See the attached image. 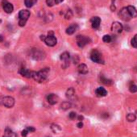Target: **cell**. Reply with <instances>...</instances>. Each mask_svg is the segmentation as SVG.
I'll return each mask as SVG.
<instances>
[{
    "label": "cell",
    "mask_w": 137,
    "mask_h": 137,
    "mask_svg": "<svg viewBox=\"0 0 137 137\" xmlns=\"http://www.w3.org/2000/svg\"><path fill=\"white\" fill-rule=\"evenodd\" d=\"M49 72V69L45 68L41 71H39V72H32V77L35 81H36L38 82H42L47 79Z\"/></svg>",
    "instance_id": "1"
},
{
    "label": "cell",
    "mask_w": 137,
    "mask_h": 137,
    "mask_svg": "<svg viewBox=\"0 0 137 137\" xmlns=\"http://www.w3.org/2000/svg\"><path fill=\"white\" fill-rule=\"evenodd\" d=\"M0 105L4 106L7 108H11L15 105V99L10 96L0 97Z\"/></svg>",
    "instance_id": "2"
},
{
    "label": "cell",
    "mask_w": 137,
    "mask_h": 137,
    "mask_svg": "<svg viewBox=\"0 0 137 137\" xmlns=\"http://www.w3.org/2000/svg\"><path fill=\"white\" fill-rule=\"evenodd\" d=\"M31 55H32V57L34 59V60H36V61L43 60L45 57L44 52H42L41 50H40V49H33L31 51Z\"/></svg>",
    "instance_id": "3"
},
{
    "label": "cell",
    "mask_w": 137,
    "mask_h": 137,
    "mask_svg": "<svg viewBox=\"0 0 137 137\" xmlns=\"http://www.w3.org/2000/svg\"><path fill=\"white\" fill-rule=\"evenodd\" d=\"M90 59L95 63H103L100 52L96 49L92 50V52H90Z\"/></svg>",
    "instance_id": "4"
},
{
    "label": "cell",
    "mask_w": 137,
    "mask_h": 137,
    "mask_svg": "<svg viewBox=\"0 0 137 137\" xmlns=\"http://www.w3.org/2000/svg\"><path fill=\"white\" fill-rule=\"evenodd\" d=\"M76 40H77V45H78L80 48H83L90 42V39L86 36H84V35H77Z\"/></svg>",
    "instance_id": "5"
},
{
    "label": "cell",
    "mask_w": 137,
    "mask_h": 137,
    "mask_svg": "<svg viewBox=\"0 0 137 137\" xmlns=\"http://www.w3.org/2000/svg\"><path fill=\"white\" fill-rule=\"evenodd\" d=\"M44 43H45L48 46H49V47L55 46V45L57 44V38H56L53 35H49L48 36L45 37V39H44Z\"/></svg>",
    "instance_id": "6"
},
{
    "label": "cell",
    "mask_w": 137,
    "mask_h": 137,
    "mask_svg": "<svg viewBox=\"0 0 137 137\" xmlns=\"http://www.w3.org/2000/svg\"><path fill=\"white\" fill-rule=\"evenodd\" d=\"M60 58H61V60L63 61L62 67H63L64 69L67 68V67L69 66V58H70L69 53L67 52H63L62 54L61 55Z\"/></svg>",
    "instance_id": "7"
},
{
    "label": "cell",
    "mask_w": 137,
    "mask_h": 137,
    "mask_svg": "<svg viewBox=\"0 0 137 137\" xmlns=\"http://www.w3.org/2000/svg\"><path fill=\"white\" fill-rule=\"evenodd\" d=\"M118 15L121 18V19L124 21H129L131 20V15L128 12V11L127 7H123L120 10V11L118 12Z\"/></svg>",
    "instance_id": "8"
},
{
    "label": "cell",
    "mask_w": 137,
    "mask_h": 137,
    "mask_svg": "<svg viewBox=\"0 0 137 137\" xmlns=\"http://www.w3.org/2000/svg\"><path fill=\"white\" fill-rule=\"evenodd\" d=\"M111 30L115 34H120L123 32V27L120 22H114L111 25Z\"/></svg>",
    "instance_id": "9"
},
{
    "label": "cell",
    "mask_w": 137,
    "mask_h": 137,
    "mask_svg": "<svg viewBox=\"0 0 137 137\" xmlns=\"http://www.w3.org/2000/svg\"><path fill=\"white\" fill-rule=\"evenodd\" d=\"M3 10L5 11V12L7 13V14H11L14 10L13 5L10 3H8L7 0L3 1Z\"/></svg>",
    "instance_id": "10"
},
{
    "label": "cell",
    "mask_w": 137,
    "mask_h": 137,
    "mask_svg": "<svg viewBox=\"0 0 137 137\" xmlns=\"http://www.w3.org/2000/svg\"><path fill=\"white\" fill-rule=\"evenodd\" d=\"M47 100L48 102H49V103L50 105H55L59 100V98L57 94H50L48 95L47 97Z\"/></svg>",
    "instance_id": "11"
},
{
    "label": "cell",
    "mask_w": 137,
    "mask_h": 137,
    "mask_svg": "<svg viewBox=\"0 0 137 137\" xmlns=\"http://www.w3.org/2000/svg\"><path fill=\"white\" fill-rule=\"evenodd\" d=\"M29 17H30V11H28V10H22V11H20V13H19L20 20L27 21Z\"/></svg>",
    "instance_id": "12"
},
{
    "label": "cell",
    "mask_w": 137,
    "mask_h": 137,
    "mask_svg": "<svg viewBox=\"0 0 137 137\" xmlns=\"http://www.w3.org/2000/svg\"><path fill=\"white\" fill-rule=\"evenodd\" d=\"M100 23H101V19L99 17L95 16L91 19V24L94 29H98L100 27Z\"/></svg>",
    "instance_id": "13"
},
{
    "label": "cell",
    "mask_w": 137,
    "mask_h": 137,
    "mask_svg": "<svg viewBox=\"0 0 137 137\" xmlns=\"http://www.w3.org/2000/svg\"><path fill=\"white\" fill-rule=\"evenodd\" d=\"M77 30H78V25L77 23H74V24L70 25L66 29V33L69 35H73Z\"/></svg>",
    "instance_id": "14"
},
{
    "label": "cell",
    "mask_w": 137,
    "mask_h": 137,
    "mask_svg": "<svg viewBox=\"0 0 137 137\" xmlns=\"http://www.w3.org/2000/svg\"><path fill=\"white\" fill-rule=\"evenodd\" d=\"M95 94H97L98 97H104L107 94V91L103 87H98L97 90H95Z\"/></svg>",
    "instance_id": "15"
},
{
    "label": "cell",
    "mask_w": 137,
    "mask_h": 137,
    "mask_svg": "<svg viewBox=\"0 0 137 137\" xmlns=\"http://www.w3.org/2000/svg\"><path fill=\"white\" fill-rule=\"evenodd\" d=\"M20 74L24 77H27V78H30V77H32V72H31L30 70H28L27 69H21L20 70Z\"/></svg>",
    "instance_id": "16"
},
{
    "label": "cell",
    "mask_w": 137,
    "mask_h": 137,
    "mask_svg": "<svg viewBox=\"0 0 137 137\" xmlns=\"http://www.w3.org/2000/svg\"><path fill=\"white\" fill-rule=\"evenodd\" d=\"M127 9L132 18H135L137 16V11L135 7H133V6H128Z\"/></svg>",
    "instance_id": "17"
},
{
    "label": "cell",
    "mask_w": 137,
    "mask_h": 137,
    "mask_svg": "<svg viewBox=\"0 0 137 137\" xmlns=\"http://www.w3.org/2000/svg\"><path fill=\"white\" fill-rule=\"evenodd\" d=\"M78 72L81 74H86L88 73V67L85 64H81L78 65Z\"/></svg>",
    "instance_id": "18"
},
{
    "label": "cell",
    "mask_w": 137,
    "mask_h": 137,
    "mask_svg": "<svg viewBox=\"0 0 137 137\" xmlns=\"http://www.w3.org/2000/svg\"><path fill=\"white\" fill-rule=\"evenodd\" d=\"M75 96V90L74 88H69L66 91V97L69 99H73Z\"/></svg>",
    "instance_id": "19"
},
{
    "label": "cell",
    "mask_w": 137,
    "mask_h": 137,
    "mask_svg": "<svg viewBox=\"0 0 137 137\" xmlns=\"http://www.w3.org/2000/svg\"><path fill=\"white\" fill-rule=\"evenodd\" d=\"M3 137H17V135L11 130L7 128V129H6V131H5V133H4Z\"/></svg>",
    "instance_id": "20"
},
{
    "label": "cell",
    "mask_w": 137,
    "mask_h": 137,
    "mask_svg": "<svg viewBox=\"0 0 137 137\" xmlns=\"http://www.w3.org/2000/svg\"><path fill=\"white\" fill-rule=\"evenodd\" d=\"M36 2H37V0H25L24 3L27 7H32L36 3Z\"/></svg>",
    "instance_id": "21"
},
{
    "label": "cell",
    "mask_w": 137,
    "mask_h": 137,
    "mask_svg": "<svg viewBox=\"0 0 137 137\" xmlns=\"http://www.w3.org/2000/svg\"><path fill=\"white\" fill-rule=\"evenodd\" d=\"M100 81H101V82H103V84H105V85H111V83H112L111 80L106 79V77H104L103 76H101L100 77Z\"/></svg>",
    "instance_id": "22"
},
{
    "label": "cell",
    "mask_w": 137,
    "mask_h": 137,
    "mask_svg": "<svg viewBox=\"0 0 137 137\" xmlns=\"http://www.w3.org/2000/svg\"><path fill=\"white\" fill-rule=\"evenodd\" d=\"M127 120L128 122H134L136 120V117L134 114H132V113H129L127 115Z\"/></svg>",
    "instance_id": "23"
},
{
    "label": "cell",
    "mask_w": 137,
    "mask_h": 137,
    "mask_svg": "<svg viewBox=\"0 0 137 137\" xmlns=\"http://www.w3.org/2000/svg\"><path fill=\"white\" fill-rule=\"evenodd\" d=\"M129 90L131 93H136L137 92V86L135 85L134 83H131L129 86Z\"/></svg>",
    "instance_id": "24"
},
{
    "label": "cell",
    "mask_w": 137,
    "mask_h": 137,
    "mask_svg": "<svg viewBox=\"0 0 137 137\" xmlns=\"http://www.w3.org/2000/svg\"><path fill=\"white\" fill-rule=\"evenodd\" d=\"M61 106L63 110H68L71 107V103H69V102H64V103H62Z\"/></svg>",
    "instance_id": "25"
},
{
    "label": "cell",
    "mask_w": 137,
    "mask_h": 137,
    "mask_svg": "<svg viewBox=\"0 0 137 137\" xmlns=\"http://www.w3.org/2000/svg\"><path fill=\"white\" fill-rule=\"evenodd\" d=\"M103 42L105 43H110L111 41L112 40V38L111 35H105L103 37Z\"/></svg>",
    "instance_id": "26"
},
{
    "label": "cell",
    "mask_w": 137,
    "mask_h": 137,
    "mask_svg": "<svg viewBox=\"0 0 137 137\" xmlns=\"http://www.w3.org/2000/svg\"><path fill=\"white\" fill-rule=\"evenodd\" d=\"M51 128H52V130L55 133H57L58 132H60V131L61 130V127H59L58 125H55V124H52V127H51Z\"/></svg>",
    "instance_id": "27"
},
{
    "label": "cell",
    "mask_w": 137,
    "mask_h": 137,
    "mask_svg": "<svg viewBox=\"0 0 137 137\" xmlns=\"http://www.w3.org/2000/svg\"><path fill=\"white\" fill-rule=\"evenodd\" d=\"M132 45L134 48H137V34L133 37V39L132 40Z\"/></svg>",
    "instance_id": "28"
},
{
    "label": "cell",
    "mask_w": 137,
    "mask_h": 137,
    "mask_svg": "<svg viewBox=\"0 0 137 137\" xmlns=\"http://www.w3.org/2000/svg\"><path fill=\"white\" fill-rule=\"evenodd\" d=\"M46 3L49 7H52L56 4V0H46Z\"/></svg>",
    "instance_id": "29"
},
{
    "label": "cell",
    "mask_w": 137,
    "mask_h": 137,
    "mask_svg": "<svg viewBox=\"0 0 137 137\" xmlns=\"http://www.w3.org/2000/svg\"><path fill=\"white\" fill-rule=\"evenodd\" d=\"M69 117L70 120H74V118H76V113L75 112H70L69 115Z\"/></svg>",
    "instance_id": "30"
},
{
    "label": "cell",
    "mask_w": 137,
    "mask_h": 137,
    "mask_svg": "<svg viewBox=\"0 0 137 137\" xmlns=\"http://www.w3.org/2000/svg\"><path fill=\"white\" fill-rule=\"evenodd\" d=\"M28 133H29V132H28V131L27 130V128H26V129H24V130H23V132H22V136H23V137H26Z\"/></svg>",
    "instance_id": "31"
},
{
    "label": "cell",
    "mask_w": 137,
    "mask_h": 137,
    "mask_svg": "<svg viewBox=\"0 0 137 137\" xmlns=\"http://www.w3.org/2000/svg\"><path fill=\"white\" fill-rule=\"evenodd\" d=\"M71 16H72V12H71L70 11H69L67 12V14L65 15V19L69 20V19H70V18H71Z\"/></svg>",
    "instance_id": "32"
},
{
    "label": "cell",
    "mask_w": 137,
    "mask_h": 137,
    "mask_svg": "<svg viewBox=\"0 0 137 137\" xmlns=\"http://www.w3.org/2000/svg\"><path fill=\"white\" fill-rule=\"evenodd\" d=\"M27 130L29 132H35V128H33L32 127H27Z\"/></svg>",
    "instance_id": "33"
},
{
    "label": "cell",
    "mask_w": 137,
    "mask_h": 137,
    "mask_svg": "<svg viewBox=\"0 0 137 137\" xmlns=\"http://www.w3.org/2000/svg\"><path fill=\"white\" fill-rule=\"evenodd\" d=\"M77 127H79V128H81V127H83V123H82V122H79L78 123H77Z\"/></svg>",
    "instance_id": "34"
},
{
    "label": "cell",
    "mask_w": 137,
    "mask_h": 137,
    "mask_svg": "<svg viewBox=\"0 0 137 137\" xmlns=\"http://www.w3.org/2000/svg\"><path fill=\"white\" fill-rule=\"evenodd\" d=\"M77 118H78V120H79L80 122H81V121L83 120V118H84V117H83L82 115H79L78 117H77Z\"/></svg>",
    "instance_id": "35"
},
{
    "label": "cell",
    "mask_w": 137,
    "mask_h": 137,
    "mask_svg": "<svg viewBox=\"0 0 137 137\" xmlns=\"http://www.w3.org/2000/svg\"><path fill=\"white\" fill-rule=\"evenodd\" d=\"M64 1V0H56V4H58V3H61Z\"/></svg>",
    "instance_id": "36"
},
{
    "label": "cell",
    "mask_w": 137,
    "mask_h": 137,
    "mask_svg": "<svg viewBox=\"0 0 137 137\" xmlns=\"http://www.w3.org/2000/svg\"><path fill=\"white\" fill-rule=\"evenodd\" d=\"M3 41V36L2 35H0V42H2Z\"/></svg>",
    "instance_id": "37"
},
{
    "label": "cell",
    "mask_w": 137,
    "mask_h": 137,
    "mask_svg": "<svg viewBox=\"0 0 137 137\" xmlns=\"http://www.w3.org/2000/svg\"><path fill=\"white\" fill-rule=\"evenodd\" d=\"M112 1H113V2H114V1H115V0H112Z\"/></svg>",
    "instance_id": "38"
}]
</instances>
